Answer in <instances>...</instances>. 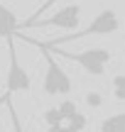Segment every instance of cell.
I'll list each match as a JSON object with an SVG mask.
<instances>
[{
  "label": "cell",
  "mask_w": 125,
  "mask_h": 132,
  "mask_svg": "<svg viewBox=\"0 0 125 132\" xmlns=\"http://www.w3.org/2000/svg\"><path fill=\"white\" fill-rule=\"evenodd\" d=\"M44 47H47V44H44ZM47 49H52V52L61 54L64 59L79 64L86 73L96 76V78H101V76L106 73V66L111 61V52H108V49H83V52H64V49H59V47H47Z\"/></svg>",
  "instance_id": "obj_1"
},
{
  "label": "cell",
  "mask_w": 125,
  "mask_h": 132,
  "mask_svg": "<svg viewBox=\"0 0 125 132\" xmlns=\"http://www.w3.org/2000/svg\"><path fill=\"white\" fill-rule=\"evenodd\" d=\"M118 29H120L118 12H115V10H101V12L91 20V24H88V27H83L81 32H76V34H64V37L54 39L49 47H54V44H64V42H71V39H83V37H103V34H115Z\"/></svg>",
  "instance_id": "obj_2"
},
{
  "label": "cell",
  "mask_w": 125,
  "mask_h": 132,
  "mask_svg": "<svg viewBox=\"0 0 125 132\" xmlns=\"http://www.w3.org/2000/svg\"><path fill=\"white\" fill-rule=\"evenodd\" d=\"M39 49H42L44 59H47V71H44V78H42V90L47 95H69L71 93V78H69V73L54 61L52 49H47L44 44Z\"/></svg>",
  "instance_id": "obj_3"
},
{
  "label": "cell",
  "mask_w": 125,
  "mask_h": 132,
  "mask_svg": "<svg viewBox=\"0 0 125 132\" xmlns=\"http://www.w3.org/2000/svg\"><path fill=\"white\" fill-rule=\"evenodd\" d=\"M79 24H81V5H66L47 20H42V17L34 20L29 27H59V29L74 32V29H79Z\"/></svg>",
  "instance_id": "obj_4"
},
{
  "label": "cell",
  "mask_w": 125,
  "mask_h": 132,
  "mask_svg": "<svg viewBox=\"0 0 125 132\" xmlns=\"http://www.w3.org/2000/svg\"><path fill=\"white\" fill-rule=\"evenodd\" d=\"M5 88H7V93H20V90L27 93V90H32V78H29V73L25 71V66L20 64L17 52H15L12 44H10V71H7Z\"/></svg>",
  "instance_id": "obj_5"
},
{
  "label": "cell",
  "mask_w": 125,
  "mask_h": 132,
  "mask_svg": "<svg viewBox=\"0 0 125 132\" xmlns=\"http://www.w3.org/2000/svg\"><path fill=\"white\" fill-rule=\"evenodd\" d=\"M20 22H17V15L7 7V5L0 3V39H10L15 32H17Z\"/></svg>",
  "instance_id": "obj_6"
},
{
  "label": "cell",
  "mask_w": 125,
  "mask_h": 132,
  "mask_svg": "<svg viewBox=\"0 0 125 132\" xmlns=\"http://www.w3.org/2000/svg\"><path fill=\"white\" fill-rule=\"evenodd\" d=\"M98 127H101L103 132H125V113H118V115L106 118Z\"/></svg>",
  "instance_id": "obj_7"
},
{
  "label": "cell",
  "mask_w": 125,
  "mask_h": 132,
  "mask_svg": "<svg viewBox=\"0 0 125 132\" xmlns=\"http://www.w3.org/2000/svg\"><path fill=\"white\" fill-rule=\"evenodd\" d=\"M113 98L115 100H125V73H118L113 76Z\"/></svg>",
  "instance_id": "obj_8"
},
{
  "label": "cell",
  "mask_w": 125,
  "mask_h": 132,
  "mask_svg": "<svg viewBox=\"0 0 125 132\" xmlns=\"http://www.w3.org/2000/svg\"><path fill=\"white\" fill-rule=\"evenodd\" d=\"M44 120H47V125H52V127H64V118H61V113H59V108L44 110Z\"/></svg>",
  "instance_id": "obj_9"
},
{
  "label": "cell",
  "mask_w": 125,
  "mask_h": 132,
  "mask_svg": "<svg viewBox=\"0 0 125 132\" xmlns=\"http://www.w3.org/2000/svg\"><path fill=\"white\" fill-rule=\"evenodd\" d=\"M76 110H79V105L74 103V100H64V103L59 105V113H61V118H64V122H66V120L71 118V115L76 113Z\"/></svg>",
  "instance_id": "obj_10"
},
{
  "label": "cell",
  "mask_w": 125,
  "mask_h": 132,
  "mask_svg": "<svg viewBox=\"0 0 125 132\" xmlns=\"http://www.w3.org/2000/svg\"><path fill=\"white\" fill-rule=\"evenodd\" d=\"M54 3H57V0H47V3H44V5H42V7H39V10H37V12H34V15H32V17H27V20H25V22H20V27H29V22H34V20H37V17H42V15H44V12H47V10H49V7H52V5H54ZM20 27H17V29H20Z\"/></svg>",
  "instance_id": "obj_11"
},
{
  "label": "cell",
  "mask_w": 125,
  "mask_h": 132,
  "mask_svg": "<svg viewBox=\"0 0 125 132\" xmlns=\"http://www.w3.org/2000/svg\"><path fill=\"white\" fill-rule=\"evenodd\" d=\"M64 125H66V127H71V130H81V127H86V118H83V115L76 110V113H74Z\"/></svg>",
  "instance_id": "obj_12"
},
{
  "label": "cell",
  "mask_w": 125,
  "mask_h": 132,
  "mask_svg": "<svg viewBox=\"0 0 125 132\" xmlns=\"http://www.w3.org/2000/svg\"><path fill=\"white\" fill-rule=\"evenodd\" d=\"M86 103L88 105H101V95H98V93H88L86 95Z\"/></svg>",
  "instance_id": "obj_13"
}]
</instances>
